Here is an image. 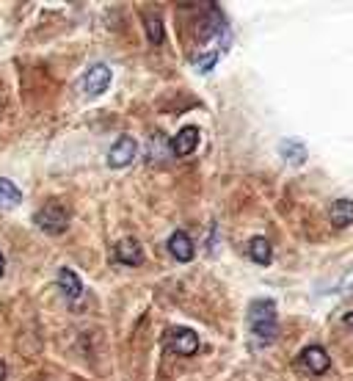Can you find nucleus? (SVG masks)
Masks as SVG:
<instances>
[{"label":"nucleus","mask_w":353,"mask_h":381,"mask_svg":"<svg viewBox=\"0 0 353 381\" xmlns=\"http://www.w3.org/2000/svg\"><path fill=\"white\" fill-rule=\"evenodd\" d=\"M249 321H252L254 337L259 346H271L276 340V302L274 299H254L249 307Z\"/></svg>","instance_id":"nucleus-1"},{"label":"nucleus","mask_w":353,"mask_h":381,"mask_svg":"<svg viewBox=\"0 0 353 381\" xmlns=\"http://www.w3.org/2000/svg\"><path fill=\"white\" fill-rule=\"evenodd\" d=\"M33 221H36V227L45 229L47 235H61V232H67V227H69V213H67V207L50 202L33 216Z\"/></svg>","instance_id":"nucleus-2"},{"label":"nucleus","mask_w":353,"mask_h":381,"mask_svg":"<svg viewBox=\"0 0 353 381\" xmlns=\"http://www.w3.org/2000/svg\"><path fill=\"white\" fill-rule=\"evenodd\" d=\"M163 343L169 351H174L179 356H194L199 351V337L191 329H169L163 334Z\"/></svg>","instance_id":"nucleus-3"},{"label":"nucleus","mask_w":353,"mask_h":381,"mask_svg":"<svg viewBox=\"0 0 353 381\" xmlns=\"http://www.w3.org/2000/svg\"><path fill=\"white\" fill-rule=\"evenodd\" d=\"M135 155H138L135 138L122 136V138H116L113 147L108 150V166H111V169H125V166H130V163L135 160Z\"/></svg>","instance_id":"nucleus-4"},{"label":"nucleus","mask_w":353,"mask_h":381,"mask_svg":"<svg viewBox=\"0 0 353 381\" xmlns=\"http://www.w3.org/2000/svg\"><path fill=\"white\" fill-rule=\"evenodd\" d=\"M111 77H113V72H111L108 64H94V67L86 72V77H83V89H86V94L97 97V94H102V92H108Z\"/></svg>","instance_id":"nucleus-5"},{"label":"nucleus","mask_w":353,"mask_h":381,"mask_svg":"<svg viewBox=\"0 0 353 381\" xmlns=\"http://www.w3.org/2000/svg\"><path fill=\"white\" fill-rule=\"evenodd\" d=\"M196 147H199V127H194V125L182 127L174 138H172V153H174L176 158H188Z\"/></svg>","instance_id":"nucleus-6"},{"label":"nucleus","mask_w":353,"mask_h":381,"mask_svg":"<svg viewBox=\"0 0 353 381\" xmlns=\"http://www.w3.org/2000/svg\"><path fill=\"white\" fill-rule=\"evenodd\" d=\"M301 365L309 370V373H326L328 365H331V359H328L326 348H320V346H309V348H303L301 351Z\"/></svg>","instance_id":"nucleus-7"},{"label":"nucleus","mask_w":353,"mask_h":381,"mask_svg":"<svg viewBox=\"0 0 353 381\" xmlns=\"http://www.w3.org/2000/svg\"><path fill=\"white\" fill-rule=\"evenodd\" d=\"M116 260L125 263V265H141L144 263V249L135 238H122L116 243Z\"/></svg>","instance_id":"nucleus-8"},{"label":"nucleus","mask_w":353,"mask_h":381,"mask_svg":"<svg viewBox=\"0 0 353 381\" xmlns=\"http://www.w3.org/2000/svg\"><path fill=\"white\" fill-rule=\"evenodd\" d=\"M169 252L179 263H191L194 260V241L188 238V232L176 229L174 235H172V241H169Z\"/></svg>","instance_id":"nucleus-9"},{"label":"nucleus","mask_w":353,"mask_h":381,"mask_svg":"<svg viewBox=\"0 0 353 381\" xmlns=\"http://www.w3.org/2000/svg\"><path fill=\"white\" fill-rule=\"evenodd\" d=\"M328 221L331 227L342 229L353 224V199H337L328 210Z\"/></svg>","instance_id":"nucleus-10"},{"label":"nucleus","mask_w":353,"mask_h":381,"mask_svg":"<svg viewBox=\"0 0 353 381\" xmlns=\"http://www.w3.org/2000/svg\"><path fill=\"white\" fill-rule=\"evenodd\" d=\"M279 155H281L290 166H303V163H306V158H309L306 147H303L298 138H284V141L279 144Z\"/></svg>","instance_id":"nucleus-11"},{"label":"nucleus","mask_w":353,"mask_h":381,"mask_svg":"<svg viewBox=\"0 0 353 381\" xmlns=\"http://www.w3.org/2000/svg\"><path fill=\"white\" fill-rule=\"evenodd\" d=\"M58 287H61V293L67 296V299H80L83 296V282L77 277L72 268H61L58 271Z\"/></svg>","instance_id":"nucleus-12"},{"label":"nucleus","mask_w":353,"mask_h":381,"mask_svg":"<svg viewBox=\"0 0 353 381\" xmlns=\"http://www.w3.org/2000/svg\"><path fill=\"white\" fill-rule=\"evenodd\" d=\"M20 202H23V191L11 180L0 177V207L3 210H14Z\"/></svg>","instance_id":"nucleus-13"},{"label":"nucleus","mask_w":353,"mask_h":381,"mask_svg":"<svg viewBox=\"0 0 353 381\" xmlns=\"http://www.w3.org/2000/svg\"><path fill=\"white\" fill-rule=\"evenodd\" d=\"M249 254H252L254 263H259V265H268V263L274 260L271 241H268V238H252V243H249Z\"/></svg>","instance_id":"nucleus-14"},{"label":"nucleus","mask_w":353,"mask_h":381,"mask_svg":"<svg viewBox=\"0 0 353 381\" xmlns=\"http://www.w3.org/2000/svg\"><path fill=\"white\" fill-rule=\"evenodd\" d=\"M147 39L152 45H163V39H166V28H163V20L157 14L147 17Z\"/></svg>","instance_id":"nucleus-15"},{"label":"nucleus","mask_w":353,"mask_h":381,"mask_svg":"<svg viewBox=\"0 0 353 381\" xmlns=\"http://www.w3.org/2000/svg\"><path fill=\"white\" fill-rule=\"evenodd\" d=\"M194 67L199 70V72H210L213 67H215V61H218V50H202V53H196L194 58Z\"/></svg>","instance_id":"nucleus-16"},{"label":"nucleus","mask_w":353,"mask_h":381,"mask_svg":"<svg viewBox=\"0 0 353 381\" xmlns=\"http://www.w3.org/2000/svg\"><path fill=\"white\" fill-rule=\"evenodd\" d=\"M342 324H345V326H348V329L353 331V312H348V315L342 318Z\"/></svg>","instance_id":"nucleus-17"},{"label":"nucleus","mask_w":353,"mask_h":381,"mask_svg":"<svg viewBox=\"0 0 353 381\" xmlns=\"http://www.w3.org/2000/svg\"><path fill=\"white\" fill-rule=\"evenodd\" d=\"M6 373H9V370H6V362L0 359V381H6Z\"/></svg>","instance_id":"nucleus-18"},{"label":"nucleus","mask_w":353,"mask_h":381,"mask_svg":"<svg viewBox=\"0 0 353 381\" xmlns=\"http://www.w3.org/2000/svg\"><path fill=\"white\" fill-rule=\"evenodd\" d=\"M3 271H6V260H3V254H0V277H3Z\"/></svg>","instance_id":"nucleus-19"}]
</instances>
